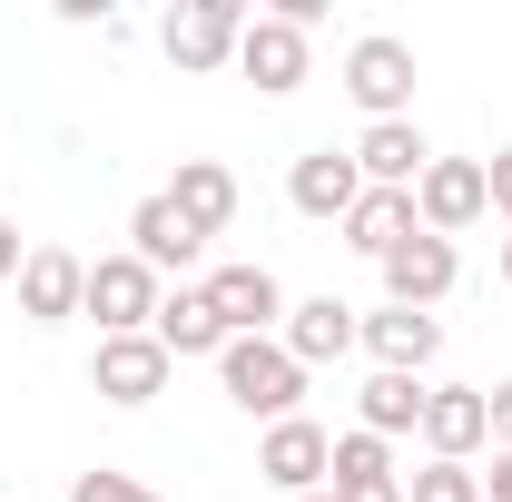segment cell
I'll list each match as a JSON object with an SVG mask.
<instances>
[{
	"label": "cell",
	"mask_w": 512,
	"mask_h": 502,
	"mask_svg": "<svg viewBox=\"0 0 512 502\" xmlns=\"http://www.w3.org/2000/svg\"><path fill=\"white\" fill-rule=\"evenodd\" d=\"M168 345L158 335H99V355H89V384H99V404H158L168 394Z\"/></svg>",
	"instance_id": "obj_7"
},
{
	"label": "cell",
	"mask_w": 512,
	"mask_h": 502,
	"mask_svg": "<svg viewBox=\"0 0 512 502\" xmlns=\"http://www.w3.org/2000/svg\"><path fill=\"white\" fill-rule=\"evenodd\" d=\"M345 99L375 119H414V40H394V30H365L355 50H345Z\"/></svg>",
	"instance_id": "obj_2"
},
{
	"label": "cell",
	"mask_w": 512,
	"mask_h": 502,
	"mask_svg": "<svg viewBox=\"0 0 512 502\" xmlns=\"http://www.w3.org/2000/svg\"><path fill=\"white\" fill-rule=\"evenodd\" d=\"M503 286H512V237H503Z\"/></svg>",
	"instance_id": "obj_30"
},
{
	"label": "cell",
	"mask_w": 512,
	"mask_h": 502,
	"mask_svg": "<svg viewBox=\"0 0 512 502\" xmlns=\"http://www.w3.org/2000/svg\"><path fill=\"white\" fill-rule=\"evenodd\" d=\"M483 502H512V453H493V473H483Z\"/></svg>",
	"instance_id": "obj_28"
},
{
	"label": "cell",
	"mask_w": 512,
	"mask_h": 502,
	"mask_svg": "<svg viewBox=\"0 0 512 502\" xmlns=\"http://www.w3.org/2000/svg\"><path fill=\"white\" fill-rule=\"evenodd\" d=\"M128 256H138L148 276H188L197 256H207V237H197L168 197H138V207H128Z\"/></svg>",
	"instance_id": "obj_14"
},
{
	"label": "cell",
	"mask_w": 512,
	"mask_h": 502,
	"mask_svg": "<svg viewBox=\"0 0 512 502\" xmlns=\"http://www.w3.org/2000/svg\"><path fill=\"white\" fill-rule=\"evenodd\" d=\"M404 502H483V473L473 463H424V473H404Z\"/></svg>",
	"instance_id": "obj_23"
},
{
	"label": "cell",
	"mask_w": 512,
	"mask_h": 502,
	"mask_svg": "<svg viewBox=\"0 0 512 502\" xmlns=\"http://www.w3.org/2000/svg\"><path fill=\"white\" fill-rule=\"evenodd\" d=\"M453 276H463L453 237H404V247L384 256V306H414V315H434V306L453 296Z\"/></svg>",
	"instance_id": "obj_11"
},
{
	"label": "cell",
	"mask_w": 512,
	"mask_h": 502,
	"mask_svg": "<svg viewBox=\"0 0 512 502\" xmlns=\"http://www.w3.org/2000/svg\"><path fill=\"white\" fill-rule=\"evenodd\" d=\"M404 237H424V227H414V188H365V197H355V217H345V247H355V256L384 266Z\"/></svg>",
	"instance_id": "obj_21"
},
{
	"label": "cell",
	"mask_w": 512,
	"mask_h": 502,
	"mask_svg": "<svg viewBox=\"0 0 512 502\" xmlns=\"http://www.w3.org/2000/svg\"><path fill=\"white\" fill-rule=\"evenodd\" d=\"M148 335L168 345V365H188V355H227V345H237V335L217 325V306H207V286H168Z\"/></svg>",
	"instance_id": "obj_17"
},
{
	"label": "cell",
	"mask_w": 512,
	"mask_h": 502,
	"mask_svg": "<svg viewBox=\"0 0 512 502\" xmlns=\"http://www.w3.org/2000/svg\"><path fill=\"white\" fill-rule=\"evenodd\" d=\"M473 217H493L483 158H434V168L414 178V227H424V237H463Z\"/></svg>",
	"instance_id": "obj_6"
},
{
	"label": "cell",
	"mask_w": 512,
	"mask_h": 502,
	"mask_svg": "<svg viewBox=\"0 0 512 502\" xmlns=\"http://www.w3.org/2000/svg\"><path fill=\"white\" fill-rule=\"evenodd\" d=\"M335 502H404V483H355V493H335Z\"/></svg>",
	"instance_id": "obj_29"
},
{
	"label": "cell",
	"mask_w": 512,
	"mask_h": 502,
	"mask_svg": "<svg viewBox=\"0 0 512 502\" xmlns=\"http://www.w3.org/2000/svg\"><path fill=\"white\" fill-rule=\"evenodd\" d=\"M296 502H335V493H296Z\"/></svg>",
	"instance_id": "obj_31"
},
{
	"label": "cell",
	"mask_w": 512,
	"mask_h": 502,
	"mask_svg": "<svg viewBox=\"0 0 512 502\" xmlns=\"http://www.w3.org/2000/svg\"><path fill=\"white\" fill-rule=\"evenodd\" d=\"M355 345L375 355V375H424L444 355V325L414 306H375V315H355Z\"/></svg>",
	"instance_id": "obj_9"
},
{
	"label": "cell",
	"mask_w": 512,
	"mask_h": 502,
	"mask_svg": "<svg viewBox=\"0 0 512 502\" xmlns=\"http://www.w3.org/2000/svg\"><path fill=\"white\" fill-rule=\"evenodd\" d=\"M197 286H207V306H217V325H227V335H276V325H286V286H276L256 256H227V266H207Z\"/></svg>",
	"instance_id": "obj_5"
},
{
	"label": "cell",
	"mask_w": 512,
	"mask_h": 502,
	"mask_svg": "<svg viewBox=\"0 0 512 502\" xmlns=\"http://www.w3.org/2000/svg\"><path fill=\"white\" fill-rule=\"evenodd\" d=\"M20 266H30V247H20V227L0 217V286H20Z\"/></svg>",
	"instance_id": "obj_27"
},
{
	"label": "cell",
	"mask_w": 512,
	"mask_h": 502,
	"mask_svg": "<svg viewBox=\"0 0 512 502\" xmlns=\"http://www.w3.org/2000/svg\"><path fill=\"white\" fill-rule=\"evenodd\" d=\"M69 502H158V493H148V483H128V473H109V463H99V473H79V483H69Z\"/></svg>",
	"instance_id": "obj_24"
},
{
	"label": "cell",
	"mask_w": 512,
	"mask_h": 502,
	"mask_svg": "<svg viewBox=\"0 0 512 502\" xmlns=\"http://www.w3.org/2000/svg\"><path fill=\"white\" fill-rule=\"evenodd\" d=\"M217 384H227V404L256 414V424H286V414L306 404V365H296L276 335H237V345L217 355Z\"/></svg>",
	"instance_id": "obj_1"
},
{
	"label": "cell",
	"mask_w": 512,
	"mask_h": 502,
	"mask_svg": "<svg viewBox=\"0 0 512 502\" xmlns=\"http://www.w3.org/2000/svg\"><path fill=\"white\" fill-rule=\"evenodd\" d=\"M424 394H434L424 375H365V394H355V434H375V443L424 434Z\"/></svg>",
	"instance_id": "obj_20"
},
{
	"label": "cell",
	"mask_w": 512,
	"mask_h": 502,
	"mask_svg": "<svg viewBox=\"0 0 512 502\" xmlns=\"http://www.w3.org/2000/svg\"><path fill=\"white\" fill-rule=\"evenodd\" d=\"M325 463H335V434H325L316 414H286V424H266V443H256V473L276 483V493H325Z\"/></svg>",
	"instance_id": "obj_8"
},
{
	"label": "cell",
	"mask_w": 512,
	"mask_h": 502,
	"mask_svg": "<svg viewBox=\"0 0 512 502\" xmlns=\"http://www.w3.org/2000/svg\"><path fill=\"white\" fill-rule=\"evenodd\" d=\"M237 40H247V10H237V0H178V10L158 20V50L178 69H227Z\"/></svg>",
	"instance_id": "obj_4"
},
{
	"label": "cell",
	"mask_w": 512,
	"mask_h": 502,
	"mask_svg": "<svg viewBox=\"0 0 512 502\" xmlns=\"http://www.w3.org/2000/svg\"><path fill=\"white\" fill-rule=\"evenodd\" d=\"M355 168H365V188H414V178L434 168V148H424L414 119H375L365 138H355Z\"/></svg>",
	"instance_id": "obj_19"
},
{
	"label": "cell",
	"mask_w": 512,
	"mask_h": 502,
	"mask_svg": "<svg viewBox=\"0 0 512 502\" xmlns=\"http://www.w3.org/2000/svg\"><path fill=\"white\" fill-rule=\"evenodd\" d=\"M237 79H256L266 99L306 89V30L276 20V10H247V40H237Z\"/></svg>",
	"instance_id": "obj_10"
},
{
	"label": "cell",
	"mask_w": 512,
	"mask_h": 502,
	"mask_svg": "<svg viewBox=\"0 0 512 502\" xmlns=\"http://www.w3.org/2000/svg\"><path fill=\"white\" fill-rule=\"evenodd\" d=\"M286 197H296V217H355V197H365V168H355V148H306L296 168H286Z\"/></svg>",
	"instance_id": "obj_13"
},
{
	"label": "cell",
	"mask_w": 512,
	"mask_h": 502,
	"mask_svg": "<svg viewBox=\"0 0 512 502\" xmlns=\"http://www.w3.org/2000/svg\"><path fill=\"white\" fill-rule=\"evenodd\" d=\"M276 345H286L306 375H316V365H345V355H355V306H345V296H306V306H286Z\"/></svg>",
	"instance_id": "obj_15"
},
{
	"label": "cell",
	"mask_w": 512,
	"mask_h": 502,
	"mask_svg": "<svg viewBox=\"0 0 512 502\" xmlns=\"http://www.w3.org/2000/svg\"><path fill=\"white\" fill-rule=\"evenodd\" d=\"M79 296H89V256L30 247V266H20V315L30 325H60V315H79Z\"/></svg>",
	"instance_id": "obj_16"
},
{
	"label": "cell",
	"mask_w": 512,
	"mask_h": 502,
	"mask_svg": "<svg viewBox=\"0 0 512 502\" xmlns=\"http://www.w3.org/2000/svg\"><path fill=\"white\" fill-rule=\"evenodd\" d=\"M355 483H404V473H394V443H375V434H335L325 493H355Z\"/></svg>",
	"instance_id": "obj_22"
},
{
	"label": "cell",
	"mask_w": 512,
	"mask_h": 502,
	"mask_svg": "<svg viewBox=\"0 0 512 502\" xmlns=\"http://www.w3.org/2000/svg\"><path fill=\"white\" fill-rule=\"evenodd\" d=\"M158 197L188 217L197 237H227V227H237V178H227L217 158H178V178H168Z\"/></svg>",
	"instance_id": "obj_18"
},
{
	"label": "cell",
	"mask_w": 512,
	"mask_h": 502,
	"mask_svg": "<svg viewBox=\"0 0 512 502\" xmlns=\"http://www.w3.org/2000/svg\"><path fill=\"white\" fill-rule=\"evenodd\" d=\"M483 404H493V453H512V375L493 384V394H483Z\"/></svg>",
	"instance_id": "obj_26"
},
{
	"label": "cell",
	"mask_w": 512,
	"mask_h": 502,
	"mask_svg": "<svg viewBox=\"0 0 512 502\" xmlns=\"http://www.w3.org/2000/svg\"><path fill=\"white\" fill-rule=\"evenodd\" d=\"M483 188H493V217H512V148L483 158Z\"/></svg>",
	"instance_id": "obj_25"
},
{
	"label": "cell",
	"mask_w": 512,
	"mask_h": 502,
	"mask_svg": "<svg viewBox=\"0 0 512 502\" xmlns=\"http://www.w3.org/2000/svg\"><path fill=\"white\" fill-rule=\"evenodd\" d=\"M158 276L138 266V256H89V296H79V315H99V335H148L158 325Z\"/></svg>",
	"instance_id": "obj_3"
},
{
	"label": "cell",
	"mask_w": 512,
	"mask_h": 502,
	"mask_svg": "<svg viewBox=\"0 0 512 502\" xmlns=\"http://www.w3.org/2000/svg\"><path fill=\"white\" fill-rule=\"evenodd\" d=\"M483 443H493L483 384H434V394H424V453H434V463H473Z\"/></svg>",
	"instance_id": "obj_12"
}]
</instances>
